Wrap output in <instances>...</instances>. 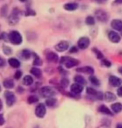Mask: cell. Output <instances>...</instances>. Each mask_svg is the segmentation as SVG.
Instances as JSON below:
<instances>
[{
  "label": "cell",
  "instance_id": "f6af8a7d",
  "mask_svg": "<svg viewBox=\"0 0 122 128\" xmlns=\"http://www.w3.org/2000/svg\"><path fill=\"white\" fill-rule=\"evenodd\" d=\"M17 90H22V88H20V86H19V88H17ZM18 92H20V93H22V91H18Z\"/></svg>",
  "mask_w": 122,
  "mask_h": 128
},
{
  "label": "cell",
  "instance_id": "4fadbf2b",
  "mask_svg": "<svg viewBox=\"0 0 122 128\" xmlns=\"http://www.w3.org/2000/svg\"><path fill=\"white\" fill-rule=\"evenodd\" d=\"M111 28L113 29L116 30V31H121L122 32V21L119 19H114L111 21Z\"/></svg>",
  "mask_w": 122,
  "mask_h": 128
},
{
  "label": "cell",
  "instance_id": "e0dca14e",
  "mask_svg": "<svg viewBox=\"0 0 122 128\" xmlns=\"http://www.w3.org/2000/svg\"><path fill=\"white\" fill-rule=\"evenodd\" d=\"M104 99L106 100V102H111L115 101V100L116 99V96L114 93L111 92H106L105 94H104Z\"/></svg>",
  "mask_w": 122,
  "mask_h": 128
},
{
  "label": "cell",
  "instance_id": "d4e9b609",
  "mask_svg": "<svg viewBox=\"0 0 122 128\" xmlns=\"http://www.w3.org/2000/svg\"><path fill=\"white\" fill-rule=\"evenodd\" d=\"M74 81L76 83H78V84H81V85H84V84H86V80L85 78H83V76H81L80 75H77L75 76L74 78Z\"/></svg>",
  "mask_w": 122,
  "mask_h": 128
},
{
  "label": "cell",
  "instance_id": "74e56055",
  "mask_svg": "<svg viewBox=\"0 0 122 128\" xmlns=\"http://www.w3.org/2000/svg\"><path fill=\"white\" fill-rule=\"evenodd\" d=\"M77 51H78V49H77V47H72L70 49V52L71 53H76V52H77Z\"/></svg>",
  "mask_w": 122,
  "mask_h": 128
},
{
  "label": "cell",
  "instance_id": "484cf974",
  "mask_svg": "<svg viewBox=\"0 0 122 128\" xmlns=\"http://www.w3.org/2000/svg\"><path fill=\"white\" fill-rule=\"evenodd\" d=\"M21 57H22V59H26V60L29 59L30 57H31V52L27 49L22 50V52H21Z\"/></svg>",
  "mask_w": 122,
  "mask_h": 128
},
{
  "label": "cell",
  "instance_id": "44dd1931",
  "mask_svg": "<svg viewBox=\"0 0 122 128\" xmlns=\"http://www.w3.org/2000/svg\"><path fill=\"white\" fill-rule=\"evenodd\" d=\"M8 63L10 66L14 68H17L20 66V62L17 59H16V58H9Z\"/></svg>",
  "mask_w": 122,
  "mask_h": 128
},
{
  "label": "cell",
  "instance_id": "60d3db41",
  "mask_svg": "<svg viewBox=\"0 0 122 128\" xmlns=\"http://www.w3.org/2000/svg\"><path fill=\"white\" fill-rule=\"evenodd\" d=\"M114 4H122V0H115V1H114Z\"/></svg>",
  "mask_w": 122,
  "mask_h": 128
},
{
  "label": "cell",
  "instance_id": "681fc988",
  "mask_svg": "<svg viewBox=\"0 0 122 128\" xmlns=\"http://www.w3.org/2000/svg\"><path fill=\"white\" fill-rule=\"evenodd\" d=\"M121 36H122V32H121Z\"/></svg>",
  "mask_w": 122,
  "mask_h": 128
},
{
  "label": "cell",
  "instance_id": "d6986e66",
  "mask_svg": "<svg viewBox=\"0 0 122 128\" xmlns=\"http://www.w3.org/2000/svg\"><path fill=\"white\" fill-rule=\"evenodd\" d=\"M63 8L67 11H74V10L77 9L78 4L76 2H68V4H66Z\"/></svg>",
  "mask_w": 122,
  "mask_h": 128
},
{
  "label": "cell",
  "instance_id": "cb8c5ba5",
  "mask_svg": "<svg viewBox=\"0 0 122 128\" xmlns=\"http://www.w3.org/2000/svg\"><path fill=\"white\" fill-rule=\"evenodd\" d=\"M30 72H31V73L32 74V75L35 76L37 78H39L42 76V71H41L40 69L37 68H32Z\"/></svg>",
  "mask_w": 122,
  "mask_h": 128
},
{
  "label": "cell",
  "instance_id": "8fae6325",
  "mask_svg": "<svg viewBox=\"0 0 122 128\" xmlns=\"http://www.w3.org/2000/svg\"><path fill=\"white\" fill-rule=\"evenodd\" d=\"M108 38H109V39H110V41H111V42L114 43H117L120 42V40H121V36L115 31L109 32Z\"/></svg>",
  "mask_w": 122,
  "mask_h": 128
},
{
  "label": "cell",
  "instance_id": "4dcf8cb0",
  "mask_svg": "<svg viewBox=\"0 0 122 128\" xmlns=\"http://www.w3.org/2000/svg\"><path fill=\"white\" fill-rule=\"evenodd\" d=\"M2 50H3V52L6 55H11L12 52L11 48H10L8 46H6V45H4L3 47H2Z\"/></svg>",
  "mask_w": 122,
  "mask_h": 128
},
{
  "label": "cell",
  "instance_id": "7c38bea8",
  "mask_svg": "<svg viewBox=\"0 0 122 128\" xmlns=\"http://www.w3.org/2000/svg\"><path fill=\"white\" fill-rule=\"evenodd\" d=\"M83 91V85H81V84L78 83H74L71 86V92L74 94H80L81 92Z\"/></svg>",
  "mask_w": 122,
  "mask_h": 128
},
{
  "label": "cell",
  "instance_id": "30bf717a",
  "mask_svg": "<svg viewBox=\"0 0 122 128\" xmlns=\"http://www.w3.org/2000/svg\"><path fill=\"white\" fill-rule=\"evenodd\" d=\"M68 48H69V43L67 41H61L59 43H57L55 46L56 50L58 52H64V51L68 49Z\"/></svg>",
  "mask_w": 122,
  "mask_h": 128
},
{
  "label": "cell",
  "instance_id": "836d02e7",
  "mask_svg": "<svg viewBox=\"0 0 122 128\" xmlns=\"http://www.w3.org/2000/svg\"><path fill=\"white\" fill-rule=\"evenodd\" d=\"M93 51H94V52L96 53V57H97L98 59H103V54L98 49H96V48H93Z\"/></svg>",
  "mask_w": 122,
  "mask_h": 128
},
{
  "label": "cell",
  "instance_id": "277c9868",
  "mask_svg": "<svg viewBox=\"0 0 122 128\" xmlns=\"http://www.w3.org/2000/svg\"><path fill=\"white\" fill-rule=\"evenodd\" d=\"M40 94L43 97H53L56 95V91L54 88H51V86H43L42 88L40 89Z\"/></svg>",
  "mask_w": 122,
  "mask_h": 128
},
{
  "label": "cell",
  "instance_id": "c3c4849f",
  "mask_svg": "<svg viewBox=\"0 0 122 128\" xmlns=\"http://www.w3.org/2000/svg\"><path fill=\"white\" fill-rule=\"evenodd\" d=\"M0 91H1V88H0Z\"/></svg>",
  "mask_w": 122,
  "mask_h": 128
},
{
  "label": "cell",
  "instance_id": "603a6c76",
  "mask_svg": "<svg viewBox=\"0 0 122 128\" xmlns=\"http://www.w3.org/2000/svg\"><path fill=\"white\" fill-rule=\"evenodd\" d=\"M57 104V99L54 98V97H50V98H47V101H46V105L49 107H52L54 106L55 105Z\"/></svg>",
  "mask_w": 122,
  "mask_h": 128
},
{
  "label": "cell",
  "instance_id": "4316f807",
  "mask_svg": "<svg viewBox=\"0 0 122 128\" xmlns=\"http://www.w3.org/2000/svg\"><path fill=\"white\" fill-rule=\"evenodd\" d=\"M23 83L27 86H30L33 83V79H32L31 76H25L23 78Z\"/></svg>",
  "mask_w": 122,
  "mask_h": 128
},
{
  "label": "cell",
  "instance_id": "8992f818",
  "mask_svg": "<svg viewBox=\"0 0 122 128\" xmlns=\"http://www.w3.org/2000/svg\"><path fill=\"white\" fill-rule=\"evenodd\" d=\"M86 93H87L88 95L94 96L95 98L98 99V100H102L104 98V96H103L102 92L96 91L95 89H93V88H86Z\"/></svg>",
  "mask_w": 122,
  "mask_h": 128
},
{
  "label": "cell",
  "instance_id": "ac0fdd59",
  "mask_svg": "<svg viewBox=\"0 0 122 128\" xmlns=\"http://www.w3.org/2000/svg\"><path fill=\"white\" fill-rule=\"evenodd\" d=\"M77 71L80 72H85L86 74H90V75L94 73V69L91 68V66H83V68H77Z\"/></svg>",
  "mask_w": 122,
  "mask_h": 128
},
{
  "label": "cell",
  "instance_id": "d6a6232c",
  "mask_svg": "<svg viewBox=\"0 0 122 128\" xmlns=\"http://www.w3.org/2000/svg\"><path fill=\"white\" fill-rule=\"evenodd\" d=\"M68 84H69V80L66 78H63L62 79V81H61V85H62L63 88H67L68 86Z\"/></svg>",
  "mask_w": 122,
  "mask_h": 128
},
{
  "label": "cell",
  "instance_id": "5b68a950",
  "mask_svg": "<svg viewBox=\"0 0 122 128\" xmlns=\"http://www.w3.org/2000/svg\"><path fill=\"white\" fill-rule=\"evenodd\" d=\"M4 96H5V98H6V103L7 104V106H11L14 104L15 101H16V97H15V95L12 92H9V91L5 92Z\"/></svg>",
  "mask_w": 122,
  "mask_h": 128
},
{
  "label": "cell",
  "instance_id": "5bb4252c",
  "mask_svg": "<svg viewBox=\"0 0 122 128\" xmlns=\"http://www.w3.org/2000/svg\"><path fill=\"white\" fill-rule=\"evenodd\" d=\"M96 16L98 18V20H100L101 22H106L107 20V14L106 12L102 11V10H98L96 12Z\"/></svg>",
  "mask_w": 122,
  "mask_h": 128
},
{
  "label": "cell",
  "instance_id": "ee69618b",
  "mask_svg": "<svg viewBox=\"0 0 122 128\" xmlns=\"http://www.w3.org/2000/svg\"><path fill=\"white\" fill-rule=\"evenodd\" d=\"M2 102L1 100H0V111L2 110Z\"/></svg>",
  "mask_w": 122,
  "mask_h": 128
},
{
  "label": "cell",
  "instance_id": "8d00e7d4",
  "mask_svg": "<svg viewBox=\"0 0 122 128\" xmlns=\"http://www.w3.org/2000/svg\"><path fill=\"white\" fill-rule=\"evenodd\" d=\"M4 122H5V120L3 118V115L0 114V126H2V125L4 124Z\"/></svg>",
  "mask_w": 122,
  "mask_h": 128
},
{
  "label": "cell",
  "instance_id": "7402d4cb",
  "mask_svg": "<svg viewBox=\"0 0 122 128\" xmlns=\"http://www.w3.org/2000/svg\"><path fill=\"white\" fill-rule=\"evenodd\" d=\"M3 86L7 89H11L14 86V82L12 79H6L3 81Z\"/></svg>",
  "mask_w": 122,
  "mask_h": 128
},
{
  "label": "cell",
  "instance_id": "83f0119b",
  "mask_svg": "<svg viewBox=\"0 0 122 128\" xmlns=\"http://www.w3.org/2000/svg\"><path fill=\"white\" fill-rule=\"evenodd\" d=\"M89 80H90V82L93 84V85H95V86H99V85H100V81H99L98 79H97V78H96V76H91L90 78H89Z\"/></svg>",
  "mask_w": 122,
  "mask_h": 128
},
{
  "label": "cell",
  "instance_id": "d590c367",
  "mask_svg": "<svg viewBox=\"0 0 122 128\" xmlns=\"http://www.w3.org/2000/svg\"><path fill=\"white\" fill-rule=\"evenodd\" d=\"M22 75V72L21 71H17L16 73H15V75H14V78L16 79H20V78H21Z\"/></svg>",
  "mask_w": 122,
  "mask_h": 128
},
{
  "label": "cell",
  "instance_id": "ffe728a7",
  "mask_svg": "<svg viewBox=\"0 0 122 128\" xmlns=\"http://www.w3.org/2000/svg\"><path fill=\"white\" fill-rule=\"evenodd\" d=\"M111 109L115 113H119L122 111V104L120 102H116L111 105Z\"/></svg>",
  "mask_w": 122,
  "mask_h": 128
},
{
  "label": "cell",
  "instance_id": "ba28073f",
  "mask_svg": "<svg viewBox=\"0 0 122 128\" xmlns=\"http://www.w3.org/2000/svg\"><path fill=\"white\" fill-rule=\"evenodd\" d=\"M77 45L80 49H86V48H87L89 47V45H90V39L86 37L81 38L80 39L78 40Z\"/></svg>",
  "mask_w": 122,
  "mask_h": 128
},
{
  "label": "cell",
  "instance_id": "b9f144b4",
  "mask_svg": "<svg viewBox=\"0 0 122 128\" xmlns=\"http://www.w3.org/2000/svg\"><path fill=\"white\" fill-rule=\"evenodd\" d=\"M116 128H122V124L121 123H118L117 126H116Z\"/></svg>",
  "mask_w": 122,
  "mask_h": 128
},
{
  "label": "cell",
  "instance_id": "bcb514c9",
  "mask_svg": "<svg viewBox=\"0 0 122 128\" xmlns=\"http://www.w3.org/2000/svg\"><path fill=\"white\" fill-rule=\"evenodd\" d=\"M19 1H21V2H25V1H27V0H19Z\"/></svg>",
  "mask_w": 122,
  "mask_h": 128
},
{
  "label": "cell",
  "instance_id": "6da1fadb",
  "mask_svg": "<svg viewBox=\"0 0 122 128\" xmlns=\"http://www.w3.org/2000/svg\"><path fill=\"white\" fill-rule=\"evenodd\" d=\"M61 64H64L67 68H72L73 66H77L80 63V62L75 58H68V57H62L60 60Z\"/></svg>",
  "mask_w": 122,
  "mask_h": 128
},
{
  "label": "cell",
  "instance_id": "f546056e",
  "mask_svg": "<svg viewBox=\"0 0 122 128\" xmlns=\"http://www.w3.org/2000/svg\"><path fill=\"white\" fill-rule=\"evenodd\" d=\"M27 102H28V103H30V104L36 103V102H38V97H37L35 96H28Z\"/></svg>",
  "mask_w": 122,
  "mask_h": 128
},
{
  "label": "cell",
  "instance_id": "1f68e13d",
  "mask_svg": "<svg viewBox=\"0 0 122 128\" xmlns=\"http://www.w3.org/2000/svg\"><path fill=\"white\" fill-rule=\"evenodd\" d=\"M42 64V61L41 60V58L39 57H37V56L35 54V59L33 61V65L35 66H41Z\"/></svg>",
  "mask_w": 122,
  "mask_h": 128
},
{
  "label": "cell",
  "instance_id": "f35d334b",
  "mask_svg": "<svg viewBox=\"0 0 122 128\" xmlns=\"http://www.w3.org/2000/svg\"><path fill=\"white\" fill-rule=\"evenodd\" d=\"M117 95L119 96L122 97V86H121L120 88H118V90H117Z\"/></svg>",
  "mask_w": 122,
  "mask_h": 128
},
{
  "label": "cell",
  "instance_id": "7a4b0ae2",
  "mask_svg": "<svg viewBox=\"0 0 122 128\" xmlns=\"http://www.w3.org/2000/svg\"><path fill=\"white\" fill-rule=\"evenodd\" d=\"M8 39L14 45H19L22 42V36L17 31H12L10 32L8 34Z\"/></svg>",
  "mask_w": 122,
  "mask_h": 128
},
{
  "label": "cell",
  "instance_id": "ab89813d",
  "mask_svg": "<svg viewBox=\"0 0 122 128\" xmlns=\"http://www.w3.org/2000/svg\"><path fill=\"white\" fill-rule=\"evenodd\" d=\"M4 65H5V60H4L2 58L0 57V68H2V66H3Z\"/></svg>",
  "mask_w": 122,
  "mask_h": 128
},
{
  "label": "cell",
  "instance_id": "9a60e30c",
  "mask_svg": "<svg viewBox=\"0 0 122 128\" xmlns=\"http://www.w3.org/2000/svg\"><path fill=\"white\" fill-rule=\"evenodd\" d=\"M47 59L51 62H57L58 61V56L55 52H50L47 54Z\"/></svg>",
  "mask_w": 122,
  "mask_h": 128
},
{
  "label": "cell",
  "instance_id": "52a82bcc",
  "mask_svg": "<svg viewBox=\"0 0 122 128\" xmlns=\"http://www.w3.org/2000/svg\"><path fill=\"white\" fill-rule=\"evenodd\" d=\"M35 114L37 117H40V118H42L43 116H45L46 114V106L44 104L40 103L37 106L36 110H35Z\"/></svg>",
  "mask_w": 122,
  "mask_h": 128
},
{
  "label": "cell",
  "instance_id": "7bdbcfd3",
  "mask_svg": "<svg viewBox=\"0 0 122 128\" xmlns=\"http://www.w3.org/2000/svg\"><path fill=\"white\" fill-rule=\"evenodd\" d=\"M118 71H119V73H121V75H122V66H121V68H119Z\"/></svg>",
  "mask_w": 122,
  "mask_h": 128
},
{
  "label": "cell",
  "instance_id": "2e32d148",
  "mask_svg": "<svg viewBox=\"0 0 122 128\" xmlns=\"http://www.w3.org/2000/svg\"><path fill=\"white\" fill-rule=\"evenodd\" d=\"M98 111L99 112H101V113H102V114H105V115H109V116H112L113 115L111 111H110V109H109L107 106H106L105 105H101V106H99Z\"/></svg>",
  "mask_w": 122,
  "mask_h": 128
},
{
  "label": "cell",
  "instance_id": "9c48e42d",
  "mask_svg": "<svg viewBox=\"0 0 122 128\" xmlns=\"http://www.w3.org/2000/svg\"><path fill=\"white\" fill-rule=\"evenodd\" d=\"M109 83L111 84V86L114 88H117V86H121L122 84V80L119 78L118 76H111L109 78Z\"/></svg>",
  "mask_w": 122,
  "mask_h": 128
},
{
  "label": "cell",
  "instance_id": "3957f363",
  "mask_svg": "<svg viewBox=\"0 0 122 128\" xmlns=\"http://www.w3.org/2000/svg\"><path fill=\"white\" fill-rule=\"evenodd\" d=\"M20 17H21V11L15 8L12 10L11 15L9 16V18H8V22L10 25H15L17 24V22H19V19H20Z\"/></svg>",
  "mask_w": 122,
  "mask_h": 128
},
{
  "label": "cell",
  "instance_id": "e575fe53",
  "mask_svg": "<svg viewBox=\"0 0 122 128\" xmlns=\"http://www.w3.org/2000/svg\"><path fill=\"white\" fill-rule=\"evenodd\" d=\"M101 63H102L105 66H106V68H110V66H111V62H110V61H108L106 59H102Z\"/></svg>",
  "mask_w": 122,
  "mask_h": 128
},
{
  "label": "cell",
  "instance_id": "f1b7e54d",
  "mask_svg": "<svg viewBox=\"0 0 122 128\" xmlns=\"http://www.w3.org/2000/svg\"><path fill=\"white\" fill-rule=\"evenodd\" d=\"M86 24L87 25H90V26H91V25H94V24H95V18H94L93 17H91V16L86 17Z\"/></svg>",
  "mask_w": 122,
  "mask_h": 128
},
{
  "label": "cell",
  "instance_id": "7dc6e473",
  "mask_svg": "<svg viewBox=\"0 0 122 128\" xmlns=\"http://www.w3.org/2000/svg\"><path fill=\"white\" fill-rule=\"evenodd\" d=\"M100 1H105V0H100Z\"/></svg>",
  "mask_w": 122,
  "mask_h": 128
}]
</instances>
